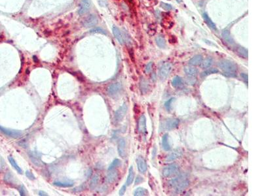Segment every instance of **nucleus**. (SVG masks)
<instances>
[{
  "mask_svg": "<svg viewBox=\"0 0 262 196\" xmlns=\"http://www.w3.org/2000/svg\"><path fill=\"white\" fill-rule=\"evenodd\" d=\"M169 184L171 188H174L177 193H180L188 187L189 184V181L186 178L182 176L173 178L169 182Z\"/></svg>",
  "mask_w": 262,
  "mask_h": 196,
  "instance_id": "1",
  "label": "nucleus"
},
{
  "mask_svg": "<svg viewBox=\"0 0 262 196\" xmlns=\"http://www.w3.org/2000/svg\"><path fill=\"white\" fill-rule=\"evenodd\" d=\"M218 67L224 73H237V65L234 62L227 60H222L219 61Z\"/></svg>",
  "mask_w": 262,
  "mask_h": 196,
  "instance_id": "2",
  "label": "nucleus"
},
{
  "mask_svg": "<svg viewBox=\"0 0 262 196\" xmlns=\"http://www.w3.org/2000/svg\"><path fill=\"white\" fill-rule=\"evenodd\" d=\"M163 175L166 178H171L178 175L180 173V168L177 164H170L163 169Z\"/></svg>",
  "mask_w": 262,
  "mask_h": 196,
  "instance_id": "3",
  "label": "nucleus"
},
{
  "mask_svg": "<svg viewBox=\"0 0 262 196\" xmlns=\"http://www.w3.org/2000/svg\"><path fill=\"white\" fill-rule=\"evenodd\" d=\"M179 122V120L177 118H168L164 121L162 126H160V127H162L163 130H172L178 127Z\"/></svg>",
  "mask_w": 262,
  "mask_h": 196,
  "instance_id": "4",
  "label": "nucleus"
},
{
  "mask_svg": "<svg viewBox=\"0 0 262 196\" xmlns=\"http://www.w3.org/2000/svg\"><path fill=\"white\" fill-rule=\"evenodd\" d=\"M128 107L126 103H124L121 106L115 113V121L116 122H120L123 120L127 113Z\"/></svg>",
  "mask_w": 262,
  "mask_h": 196,
  "instance_id": "5",
  "label": "nucleus"
},
{
  "mask_svg": "<svg viewBox=\"0 0 262 196\" xmlns=\"http://www.w3.org/2000/svg\"><path fill=\"white\" fill-rule=\"evenodd\" d=\"M172 70V66L170 63H165L161 67H160L159 75L161 79H165V78L169 76Z\"/></svg>",
  "mask_w": 262,
  "mask_h": 196,
  "instance_id": "6",
  "label": "nucleus"
},
{
  "mask_svg": "<svg viewBox=\"0 0 262 196\" xmlns=\"http://www.w3.org/2000/svg\"><path fill=\"white\" fill-rule=\"evenodd\" d=\"M122 84L120 83H116L111 84L109 86L107 87V94L110 96H115L119 94L120 91L122 90Z\"/></svg>",
  "mask_w": 262,
  "mask_h": 196,
  "instance_id": "7",
  "label": "nucleus"
},
{
  "mask_svg": "<svg viewBox=\"0 0 262 196\" xmlns=\"http://www.w3.org/2000/svg\"><path fill=\"white\" fill-rule=\"evenodd\" d=\"M29 158L30 159L32 162L37 167H41L43 165L41 159L40 154L35 151H29L28 152Z\"/></svg>",
  "mask_w": 262,
  "mask_h": 196,
  "instance_id": "8",
  "label": "nucleus"
},
{
  "mask_svg": "<svg viewBox=\"0 0 262 196\" xmlns=\"http://www.w3.org/2000/svg\"><path fill=\"white\" fill-rule=\"evenodd\" d=\"M0 132H2L3 134H5V135L12 137V138H18V137H21L22 135V133L19 132L17 130H13L11 129L5 128V127L0 126Z\"/></svg>",
  "mask_w": 262,
  "mask_h": 196,
  "instance_id": "9",
  "label": "nucleus"
},
{
  "mask_svg": "<svg viewBox=\"0 0 262 196\" xmlns=\"http://www.w3.org/2000/svg\"><path fill=\"white\" fill-rule=\"evenodd\" d=\"M183 155V150L180 148H176L170 152L166 157V162H172L180 158Z\"/></svg>",
  "mask_w": 262,
  "mask_h": 196,
  "instance_id": "10",
  "label": "nucleus"
},
{
  "mask_svg": "<svg viewBox=\"0 0 262 196\" xmlns=\"http://www.w3.org/2000/svg\"><path fill=\"white\" fill-rule=\"evenodd\" d=\"M98 23V18L94 15H90L84 20L83 26L86 28L93 27Z\"/></svg>",
  "mask_w": 262,
  "mask_h": 196,
  "instance_id": "11",
  "label": "nucleus"
},
{
  "mask_svg": "<svg viewBox=\"0 0 262 196\" xmlns=\"http://www.w3.org/2000/svg\"><path fill=\"white\" fill-rule=\"evenodd\" d=\"M118 154L121 158H125L126 156V141L123 138H121L118 140L117 144Z\"/></svg>",
  "mask_w": 262,
  "mask_h": 196,
  "instance_id": "12",
  "label": "nucleus"
},
{
  "mask_svg": "<svg viewBox=\"0 0 262 196\" xmlns=\"http://www.w3.org/2000/svg\"><path fill=\"white\" fill-rule=\"evenodd\" d=\"M136 164H137V167H138V171L142 173H144L146 171L147 169V165L145 159H144L142 156H138L136 158Z\"/></svg>",
  "mask_w": 262,
  "mask_h": 196,
  "instance_id": "13",
  "label": "nucleus"
},
{
  "mask_svg": "<svg viewBox=\"0 0 262 196\" xmlns=\"http://www.w3.org/2000/svg\"><path fill=\"white\" fill-rule=\"evenodd\" d=\"M90 7L91 2L89 0H82L79 7L78 13L80 15H83L88 11Z\"/></svg>",
  "mask_w": 262,
  "mask_h": 196,
  "instance_id": "14",
  "label": "nucleus"
},
{
  "mask_svg": "<svg viewBox=\"0 0 262 196\" xmlns=\"http://www.w3.org/2000/svg\"><path fill=\"white\" fill-rule=\"evenodd\" d=\"M138 129L141 133H146V118L144 115H142L138 119Z\"/></svg>",
  "mask_w": 262,
  "mask_h": 196,
  "instance_id": "15",
  "label": "nucleus"
},
{
  "mask_svg": "<svg viewBox=\"0 0 262 196\" xmlns=\"http://www.w3.org/2000/svg\"><path fill=\"white\" fill-rule=\"evenodd\" d=\"M118 172L116 170H110V172L107 173L106 176V181L107 183L110 184H112V183L116 181V180L118 178Z\"/></svg>",
  "mask_w": 262,
  "mask_h": 196,
  "instance_id": "16",
  "label": "nucleus"
},
{
  "mask_svg": "<svg viewBox=\"0 0 262 196\" xmlns=\"http://www.w3.org/2000/svg\"><path fill=\"white\" fill-rule=\"evenodd\" d=\"M203 60V57L201 55L198 54L195 55L191 59H190L189 61V64L192 65V66H196V65H200L202 63Z\"/></svg>",
  "mask_w": 262,
  "mask_h": 196,
  "instance_id": "17",
  "label": "nucleus"
},
{
  "mask_svg": "<svg viewBox=\"0 0 262 196\" xmlns=\"http://www.w3.org/2000/svg\"><path fill=\"white\" fill-rule=\"evenodd\" d=\"M113 33L115 37L117 39V41L119 42L121 45H123L124 43V39L123 37V35L121 34L120 29L118 28L116 26H113Z\"/></svg>",
  "mask_w": 262,
  "mask_h": 196,
  "instance_id": "18",
  "label": "nucleus"
},
{
  "mask_svg": "<svg viewBox=\"0 0 262 196\" xmlns=\"http://www.w3.org/2000/svg\"><path fill=\"white\" fill-rule=\"evenodd\" d=\"M184 71L185 74L189 77H195L196 75H197L199 71L196 68L194 67H189L187 66L184 68Z\"/></svg>",
  "mask_w": 262,
  "mask_h": 196,
  "instance_id": "19",
  "label": "nucleus"
},
{
  "mask_svg": "<svg viewBox=\"0 0 262 196\" xmlns=\"http://www.w3.org/2000/svg\"><path fill=\"white\" fill-rule=\"evenodd\" d=\"M162 146H163V148L165 150V151H169V150L171 149V146H170L169 140V135L168 134H165V135L163 137Z\"/></svg>",
  "mask_w": 262,
  "mask_h": 196,
  "instance_id": "20",
  "label": "nucleus"
},
{
  "mask_svg": "<svg viewBox=\"0 0 262 196\" xmlns=\"http://www.w3.org/2000/svg\"><path fill=\"white\" fill-rule=\"evenodd\" d=\"M99 181H100L99 175H98V174L94 175L93 176V178H92L91 182H90V185H89L90 188L91 189H94V188H96V187L98 184V183H99Z\"/></svg>",
  "mask_w": 262,
  "mask_h": 196,
  "instance_id": "21",
  "label": "nucleus"
},
{
  "mask_svg": "<svg viewBox=\"0 0 262 196\" xmlns=\"http://www.w3.org/2000/svg\"><path fill=\"white\" fill-rule=\"evenodd\" d=\"M134 179V171L133 169V167L131 166L129 170V174H128V176L127 178L126 184L127 186H130L133 182Z\"/></svg>",
  "mask_w": 262,
  "mask_h": 196,
  "instance_id": "22",
  "label": "nucleus"
},
{
  "mask_svg": "<svg viewBox=\"0 0 262 196\" xmlns=\"http://www.w3.org/2000/svg\"><path fill=\"white\" fill-rule=\"evenodd\" d=\"M222 37L226 41L229 42V43H230V44L233 43V39L231 36V34H230V32H229L228 29H225L222 31Z\"/></svg>",
  "mask_w": 262,
  "mask_h": 196,
  "instance_id": "23",
  "label": "nucleus"
},
{
  "mask_svg": "<svg viewBox=\"0 0 262 196\" xmlns=\"http://www.w3.org/2000/svg\"><path fill=\"white\" fill-rule=\"evenodd\" d=\"M148 194H149L148 191H147L146 188H144L142 187L136 188L134 192V195L136 196L147 195Z\"/></svg>",
  "mask_w": 262,
  "mask_h": 196,
  "instance_id": "24",
  "label": "nucleus"
},
{
  "mask_svg": "<svg viewBox=\"0 0 262 196\" xmlns=\"http://www.w3.org/2000/svg\"><path fill=\"white\" fill-rule=\"evenodd\" d=\"M8 159H9V161L10 163H11V165L13 167H14V168L15 169L16 171H17L18 173H20V174H22V169H21V167H20L18 165L17 163H16V161L15 160V159L13 158L12 156H9V157H8Z\"/></svg>",
  "mask_w": 262,
  "mask_h": 196,
  "instance_id": "25",
  "label": "nucleus"
},
{
  "mask_svg": "<svg viewBox=\"0 0 262 196\" xmlns=\"http://www.w3.org/2000/svg\"><path fill=\"white\" fill-rule=\"evenodd\" d=\"M203 18H204V20L206 22V24L208 25L210 28H211L212 29L216 30V27L215 24L214 22H213V21H212V20L210 18L208 15L206 14V13H204V14H203Z\"/></svg>",
  "mask_w": 262,
  "mask_h": 196,
  "instance_id": "26",
  "label": "nucleus"
},
{
  "mask_svg": "<svg viewBox=\"0 0 262 196\" xmlns=\"http://www.w3.org/2000/svg\"><path fill=\"white\" fill-rule=\"evenodd\" d=\"M212 63H213V59L211 57H208L207 58H206L205 60H202V63L200 65H201V67L202 68L205 69L210 67Z\"/></svg>",
  "mask_w": 262,
  "mask_h": 196,
  "instance_id": "27",
  "label": "nucleus"
},
{
  "mask_svg": "<svg viewBox=\"0 0 262 196\" xmlns=\"http://www.w3.org/2000/svg\"><path fill=\"white\" fill-rule=\"evenodd\" d=\"M155 42L159 48H164L166 47V41L163 36H159V37H156Z\"/></svg>",
  "mask_w": 262,
  "mask_h": 196,
  "instance_id": "28",
  "label": "nucleus"
},
{
  "mask_svg": "<svg viewBox=\"0 0 262 196\" xmlns=\"http://www.w3.org/2000/svg\"><path fill=\"white\" fill-rule=\"evenodd\" d=\"M218 71H219L218 69H217L216 68L208 69L202 72V73H201V77H205L208 76V75H210L217 73H218Z\"/></svg>",
  "mask_w": 262,
  "mask_h": 196,
  "instance_id": "29",
  "label": "nucleus"
},
{
  "mask_svg": "<svg viewBox=\"0 0 262 196\" xmlns=\"http://www.w3.org/2000/svg\"><path fill=\"white\" fill-rule=\"evenodd\" d=\"M183 83V80L181 77L178 76H176L174 77L173 79L172 80V85L174 87H178L181 86Z\"/></svg>",
  "mask_w": 262,
  "mask_h": 196,
  "instance_id": "30",
  "label": "nucleus"
},
{
  "mask_svg": "<svg viewBox=\"0 0 262 196\" xmlns=\"http://www.w3.org/2000/svg\"><path fill=\"white\" fill-rule=\"evenodd\" d=\"M54 186H58V187H62V188H70L73 186L74 183L72 182H54L53 183Z\"/></svg>",
  "mask_w": 262,
  "mask_h": 196,
  "instance_id": "31",
  "label": "nucleus"
},
{
  "mask_svg": "<svg viewBox=\"0 0 262 196\" xmlns=\"http://www.w3.org/2000/svg\"><path fill=\"white\" fill-rule=\"evenodd\" d=\"M149 88V85L146 80H142L140 83V89L142 93H146Z\"/></svg>",
  "mask_w": 262,
  "mask_h": 196,
  "instance_id": "32",
  "label": "nucleus"
},
{
  "mask_svg": "<svg viewBox=\"0 0 262 196\" xmlns=\"http://www.w3.org/2000/svg\"><path fill=\"white\" fill-rule=\"evenodd\" d=\"M121 164V161L120 159H115L112 162V163H111L109 167H108V171H110V170H113L115 168H116L117 167L119 166Z\"/></svg>",
  "mask_w": 262,
  "mask_h": 196,
  "instance_id": "33",
  "label": "nucleus"
},
{
  "mask_svg": "<svg viewBox=\"0 0 262 196\" xmlns=\"http://www.w3.org/2000/svg\"><path fill=\"white\" fill-rule=\"evenodd\" d=\"M174 100V98H170V99L167 100L165 103V107L166 108V109L167 111H170L172 109V104L173 103Z\"/></svg>",
  "mask_w": 262,
  "mask_h": 196,
  "instance_id": "34",
  "label": "nucleus"
},
{
  "mask_svg": "<svg viewBox=\"0 0 262 196\" xmlns=\"http://www.w3.org/2000/svg\"><path fill=\"white\" fill-rule=\"evenodd\" d=\"M238 52L242 56H244V58H247L248 57V50L247 49L240 47L238 48Z\"/></svg>",
  "mask_w": 262,
  "mask_h": 196,
  "instance_id": "35",
  "label": "nucleus"
},
{
  "mask_svg": "<svg viewBox=\"0 0 262 196\" xmlns=\"http://www.w3.org/2000/svg\"><path fill=\"white\" fill-rule=\"evenodd\" d=\"M160 7H161L163 9H165V11H170V10L172 9V7L170 4H168V3L164 2L160 3Z\"/></svg>",
  "mask_w": 262,
  "mask_h": 196,
  "instance_id": "36",
  "label": "nucleus"
},
{
  "mask_svg": "<svg viewBox=\"0 0 262 196\" xmlns=\"http://www.w3.org/2000/svg\"><path fill=\"white\" fill-rule=\"evenodd\" d=\"M91 33H100V34H104V35H106L107 34H106V31H105L104 29H102L100 28H94V29H91Z\"/></svg>",
  "mask_w": 262,
  "mask_h": 196,
  "instance_id": "37",
  "label": "nucleus"
},
{
  "mask_svg": "<svg viewBox=\"0 0 262 196\" xmlns=\"http://www.w3.org/2000/svg\"><path fill=\"white\" fill-rule=\"evenodd\" d=\"M152 67H153V62H149V63L147 64L145 67L146 73H149V72L152 69Z\"/></svg>",
  "mask_w": 262,
  "mask_h": 196,
  "instance_id": "38",
  "label": "nucleus"
},
{
  "mask_svg": "<svg viewBox=\"0 0 262 196\" xmlns=\"http://www.w3.org/2000/svg\"><path fill=\"white\" fill-rule=\"evenodd\" d=\"M26 176H27V177L29 180H34L35 178V176L34 175V174H33V173L31 171H26Z\"/></svg>",
  "mask_w": 262,
  "mask_h": 196,
  "instance_id": "39",
  "label": "nucleus"
},
{
  "mask_svg": "<svg viewBox=\"0 0 262 196\" xmlns=\"http://www.w3.org/2000/svg\"><path fill=\"white\" fill-rule=\"evenodd\" d=\"M126 189H127V186H126V184H124L120 189L119 192V194L120 195H123L124 193H125V192H126Z\"/></svg>",
  "mask_w": 262,
  "mask_h": 196,
  "instance_id": "40",
  "label": "nucleus"
},
{
  "mask_svg": "<svg viewBox=\"0 0 262 196\" xmlns=\"http://www.w3.org/2000/svg\"><path fill=\"white\" fill-rule=\"evenodd\" d=\"M84 189H85V186H84V185H81V186H79V187H77V188H74V191L75 192H79L83 191Z\"/></svg>",
  "mask_w": 262,
  "mask_h": 196,
  "instance_id": "41",
  "label": "nucleus"
},
{
  "mask_svg": "<svg viewBox=\"0 0 262 196\" xmlns=\"http://www.w3.org/2000/svg\"><path fill=\"white\" fill-rule=\"evenodd\" d=\"M144 181V178L142 177V176H137V177H136V181H135V184H140V183H141L142 182H143Z\"/></svg>",
  "mask_w": 262,
  "mask_h": 196,
  "instance_id": "42",
  "label": "nucleus"
},
{
  "mask_svg": "<svg viewBox=\"0 0 262 196\" xmlns=\"http://www.w3.org/2000/svg\"><path fill=\"white\" fill-rule=\"evenodd\" d=\"M225 76L227 77H237V73H224Z\"/></svg>",
  "mask_w": 262,
  "mask_h": 196,
  "instance_id": "43",
  "label": "nucleus"
},
{
  "mask_svg": "<svg viewBox=\"0 0 262 196\" xmlns=\"http://www.w3.org/2000/svg\"><path fill=\"white\" fill-rule=\"evenodd\" d=\"M19 192H20V193H21V195H26V194H25V188H24V186L22 185L21 186V188H20Z\"/></svg>",
  "mask_w": 262,
  "mask_h": 196,
  "instance_id": "44",
  "label": "nucleus"
},
{
  "mask_svg": "<svg viewBox=\"0 0 262 196\" xmlns=\"http://www.w3.org/2000/svg\"><path fill=\"white\" fill-rule=\"evenodd\" d=\"M241 77L244 78L245 80H248V75L245 73H242L241 74Z\"/></svg>",
  "mask_w": 262,
  "mask_h": 196,
  "instance_id": "45",
  "label": "nucleus"
},
{
  "mask_svg": "<svg viewBox=\"0 0 262 196\" xmlns=\"http://www.w3.org/2000/svg\"><path fill=\"white\" fill-rule=\"evenodd\" d=\"M39 195H43V196H45V195H48V194L47 193L43 192V191H39Z\"/></svg>",
  "mask_w": 262,
  "mask_h": 196,
  "instance_id": "46",
  "label": "nucleus"
}]
</instances>
